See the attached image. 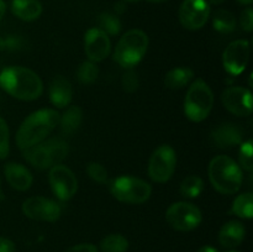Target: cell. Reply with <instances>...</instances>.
Wrapping results in <instances>:
<instances>
[{
	"label": "cell",
	"mask_w": 253,
	"mask_h": 252,
	"mask_svg": "<svg viewBox=\"0 0 253 252\" xmlns=\"http://www.w3.org/2000/svg\"><path fill=\"white\" fill-rule=\"evenodd\" d=\"M246 235L244 224L237 220H231L224 224L219 232V242L225 249L232 250L242 244Z\"/></svg>",
	"instance_id": "obj_19"
},
{
	"label": "cell",
	"mask_w": 253,
	"mask_h": 252,
	"mask_svg": "<svg viewBox=\"0 0 253 252\" xmlns=\"http://www.w3.org/2000/svg\"><path fill=\"white\" fill-rule=\"evenodd\" d=\"M212 27L220 34H230L236 29V19L229 10H216L212 17Z\"/></svg>",
	"instance_id": "obj_23"
},
{
	"label": "cell",
	"mask_w": 253,
	"mask_h": 252,
	"mask_svg": "<svg viewBox=\"0 0 253 252\" xmlns=\"http://www.w3.org/2000/svg\"><path fill=\"white\" fill-rule=\"evenodd\" d=\"M0 199H4V193H2V189H1V183H0Z\"/></svg>",
	"instance_id": "obj_44"
},
{
	"label": "cell",
	"mask_w": 253,
	"mask_h": 252,
	"mask_svg": "<svg viewBox=\"0 0 253 252\" xmlns=\"http://www.w3.org/2000/svg\"><path fill=\"white\" fill-rule=\"evenodd\" d=\"M197 252H217V250L212 246H203Z\"/></svg>",
	"instance_id": "obj_38"
},
{
	"label": "cell",
	"mask_w": 253,
	"mask_h": 252,
	"mask_svg": "<svg viewBox=\"0 0 253 252\" xmlns=\"http://www.w3.org/2000/svg\"><path fill=\"white\" fill-rule=\"evenodd\" d=\"M179 190L183 197L194 199L199 197L204 190V180L199 175L190 174L182 180Z\"/></svg>",
	"instance_id": "obj_25"
},
{
	"label": "cell",
	"mask_w": 253,
	"mask_h": 252,
	"mask_svg": "<svg viewBox=\"0 0 253 252\" xmlns=\"http://www.w3.org/2000/svg\"><path fill=\"white\" fill-rule=\"evenodd\" d=\"M84 52L94 63L104 61L111 52L110 37L99 27H91L84 35Z\"/></svg>",
	"instance_id": "obj_15"
},
{
	"label": "cell",
	"mask_w": 253,
	"mask_h": 252,
	"mask_svg": "<svg viewBox=\"0 0 253 252\" xmlns=\"http://www.w3.org/2000/svg\"><path fill=\"white\" fill-rule=\"evenodd\" d=\"M48 182L53 194L62 202H68L78 190V180L71 168L58 163L49 168Z\"/></svg>",
	"instance_id": "obj_10"
},
{
	"label": "cell",
	"mask_w": 253,
	"mask_h": 252,
	"mask_svg": "<svg viewBox=\"0 0 253 252\" xmlns=\"http://www.w3.org/2000/svg\"><path fill=\"white\" fill-rule=\"evenodd\" d=\"M2 49H5V41L0 37V51H2Z\"/></svg>",
	"instance_id": "obj_43"
},
{
	"label": "cell",
	"mask_w": 253,
	"mask_h": 252,
	"mask_svg": "<svg viewBox=\"0 0 253 252\" xmlns=\"http://www.w3.org/2000/svg\"><path fill=\"white\" fill-rule=\"evenodd\" d=\"M4 41L5 49H19L22 47V40L17 36H10Z\"/></svg>",
	"instance_id": "obj_35"
},
{
	"label": "cell",
	"mask_w": 253,
	"mask_h": 252,
	"mask_svg": "<svg viewBox=\"0 0 253 252\" xmlns=\"http://www.w3.org/2000/svg\"><path fill=\"white\" fill-rule=\"evenodd\" d=\"M127 249V239L121 234L108 235L100 242V250L103 252H126Z\"/></svg>",
	"instance_id": "obj_26"
},
{
	"label": "cell",
	"mask_w": 253,
	"mask_h": 252,
	"mask_svg": "<svg viewBox=\"0 0 253 252\" xmlns=\"http://www.w3.org/2000/svg\"><path fill=\"white\" fill-rule=\"evenodd\" d=\"M16 247L10 239L0 236V252H15Z\"/></svg>",
	"instance_id": "obj_36"
},
{
	"label": "cell",
	"mask_w": 253,
	"mask_h": 252,
	"mask_svg": "<svg viewBox=\"0 0 253 252\" xmlns=\"http://www.w3.org/2000/svg\"><path fill=\"white\" fill-rule=\"evenodd\" d=\"M4 174L10 187L19 192H26L34 182L32 173L21 163L9 162L4 167Z\"/></svg>",
	"instance_id": "obj_16"
},
{
	"label": "cell",
	"mask_w": 253,
	"mask_h": 252,
	"mask_svg": "<svg viewBox=\"0 0 253 252\" xmlns=\"http://www.w3.org/2000/svg\"><path fill=\"white\" fill-rule=\"evenodd\" d=\"M114 9H115L116 14H124L126 10V4L125 1H118L115 5H114Z\"/></svg>",
	"instance_id": "obj_37"
},
{
	"label": "cell",
	"mask_w": 253,
	"mask_h": 252,
	"mask_svg": "<svg viewBox=\"0 0 253 252\" xmlns=\"http://www.w3.org/2000/svg\"><path fill=\"white\" fill-rule=\"evenodd\" d=\"M10 152V132L7 124L0 116V160H4Z\"/></svg>",
	"instance_id": "obj_32"
},
{
	"label": "cell",
	"mask_w": 253,
	"mask_h": 252,
	"mask_svg": "<svg viewBox=\"0 0 253 252\" xmlns=\"http://www.w3.org/2000/svg\"><path fill=\"white\" fill-rule=\"evenodd\" d=\"M83 120V111L79 106L72 105L66 109L63 114L59 116V124L61 131L63 135L71 136L76 132L81 126Z\"/></svg>",
	"instance_id": "obj_22"
},
{
	"label": "cell",
	"mask_w": 253,
	"mask_h": 252,
	"mask_svg": "<svg viewBox=\"0 0 253 252\" xmlns=\"http://www.w3.org/2000/svg\"><path fill=\"white\" fill-rule=\"evenodd\" d=\"M109 190L119 202L135 205L147 202L152 194V187L150 183L131 175L114 178L109 184Z\"/></svg>",
	"instance_id": "obj_7"
},
{
	"label": "cell",
	"mask_w": 253,
	"mask_h": 252,
	"mask_svg": "<svg viewBox=\"0 0 253 252\" xmlns=\"http://www.w3.org/2000/svg\"><path fill=\"white\" fill-rule=\"evenodd\" d=\"M86 174L89 175L90 179L99 184H105L108 183V170L101 163L99 162H89L86 165Z\"/></svg>",
	"instance_id": "obj_30"
},
{
	"label": "cell",
	"mask_w": 253,
	"mask_h": 252,
	"mask_svg": "<svg viewBox=\"0 0 253 252\" xmlns=\"http://www.w3.org/2000/svg\"><path fill=\"white\" fill-rule=\"evenodd\" d=\"M99 29L103 30L106 35L115 36L121 31V21L113 12H103L98 17Z\"/></svg>",
	"instance_id": "obj_28"
},
{
	"label": "cell",
	"mask_w": 253,
	"mask_h": 252,
	"mask_svg": "<svg viewBox=\"0 0 253 252\" xmlns=\"http://www.w3.org/2000/svg\"><path fill=\"white\" fill-rule=\"evenodd\" d=\"M250 59V42L247 40H236L227 44L222 53V64L225 71L231 76H240L246 69Z\"/></svg>",
	"instance_id": "obj_13"
},
{
	"label": "cell",
	"mask_w": 253,
	"mask_h": 252,
	"mask_svg": "<svg viewBox=\"0 0 253 252\" xmlns=\"http://www.w3.org/2000/svg\"><path fill=\"white\" fill-rule=\"evenodd\" d=\"M221 101L230 113L240 118L251 115L253 110L251 90L242 86H230L225 89L221 94Z\"/></svg>",
	"instance_id": "obj_14"
},
{
	"label": "cell",
	"mask_w": 253,
	"mask_h": 252,
	"mask_svg": "<svg viewBox=\"0 0 253 252\" xmlns=\"http://www.w3.org/2000/svg\"><path fill=\"white\" fill-rule=\"evenodd\" d=\"M237 1H239L241 5H247V6H250V5L253 2V0H237Z\"/></svg>",
	"instance_id": "obj_41"
},
{
	"label": "cell",
	"mask_w": 253,
	"mask_h": 252,
	"mask_svg": "<svg viewBox=\"0 0 253 252\" xmlns=\"http://www.w3.org/2000/svg\"><path fill=\"white\" fill-rule=\"evenodd\" d=\"M22 212L31 220L54 222L61 217L62 208L48 198L31 197L22 203Z\"/></svg>",
	"instance_id": "obj_11"
},
{
	"label": "cell",
	"mask_w": 253,
	"mask_h": 252,
	"mask_svg": "<svg viewBox=\"0 0 253 252\" xmlns=\"http://www.w3.org/2000/svg\"><path fill=\"white\" fill-rule=\"evenodd\" d=\"M177 166V153L169 145L156 148L148 162V175L155 183H166L172 178Z\"/></svg>",
	"instance_id": "obj_9"
},
{
	"label": "cell",
	"mask_w": 253,
	"mask_h": 252,
	"mask_svg": "<svg viewBox=\"0 0 253 252\" xmlns=\"http://www.w3.org/2000/svg\"><path fill=\"white\" fill-rule=\"evenodd\" d=\"M61 114L54 109H41L30 114L16 132V145L21 151L27 150L46 140L59 124Z\"/></svg>",
	"instance_id": "obj_2"
},
{
	"label": "cell",
	"mask_w": 253,
	"mask_h": 252,
	"mask_svg": "<svg viewBox=\"0 0 253 252\" xmlns=\"http://www.w3.org/2000/svg\"><path fill=\"white\" fill-rule=\"evenodd\" d=\"M208 175L212 187L225 195L239 192L244 180L239 163L225 155H219L210 161Z\"/></svg>",
	"instance_id": "obj_3"
},
{
	"label": "cell",
	"mask_w": 253,
	"mask_h": 252,
	"mask_svg": "<svg viewBox=\"0 0 253 252\" xmlns=\"http://www.w3.org/2000/svg\"><path fill=\"white\" fill-rule=\"evenodd\" d=\"M148 36L140 29L126 31L114 49L113 58L124 69H132L145 57L148 48Z\"/></svg>",
	"instance_id": "obj_4"
},
{
	"label": "cell",
	"mask_w": 253,
	"mask_h": 252,
	"mask_svg": "<svg viewBox=\"0 0 253 252\" xmlns=\"http://www.w3.org/2000/svg\"><path fill=\"white\" fill-rule=\"evenodd\" d=\"M253 146L252 141L241 142L239 150V166L242 170L251 173L253 170Z\"/></svg>",
	"instance_id": "obj_29"
},
{
	"label": "cell",
	"mask_w": 253,
	"mask_h": 252,
	"mask_svg": "<svg viewBox=\"0 0 253 252\" xmlns=\"http://www.w3.org/2000/svg\"><path fill=\"white\" fill-rule=\"evenodd\" d=\"M68 143L62 138L44 140L24 151V158L36 169H49L68 155Z\"/></svg>",
	"instance_id": "obj_5"
},
{
	"label": "cell",
	"mask_w": 253,
	"mask_h": 252,
	"mask_svg": "<svg viewBox=\"0 0 253 252\" xmlns=\"http://www.w3.org/2000/svg\"><path fill=\"white\" fill-rule=\"evenodd\" d=\"M166 220L177 231H192L202 224L203 214L193 203L177 202L167 209Z\"/></svg>",
	"instance_id": "obj_8"
},
{
	"label": "cell",
	"mask_w": 253,
	"mask_h": 252,
	"mask_svg": "<svg viewBox=\"0 0 253 252\" xmlns=\"http://www.w3.org/2000/svg\"><path fill=\"white\" fill-rule=\"evenodd\" d=\"M232 212L241 219H252L253 216V194L252 193H241L235 198L232 203Z\"/></svg>",
	"instance_id": "obj_24"
},
{
	"label": "cell",
	"mask_w": 253,
	"mask_h": 252,
	"mask_svg": "<svg viewBox=\"0 0 253 252\" xmlns=\"http://www.w3.org/2000/svg\"><path fill=\"white\" fill-rule=\"evenodd\" d=\"M211 140L219 148H232L241 145L242 131L235 124H221L212 130Z\"/></svg>",
	"instance_id": "obj_18"
},
{
	"label": "cell",
	"mask_w": 253,
	"mask_h": 252,
	"mask_svg": "<svg viewBox=\"0 0 253 252\" xmlns=\"http://www.w3.org/2000/svg\"><path fill=\"white\" fill-rule=\"evenodd\" d=\"M178 16L184 29L197 31L209 20L210 5L207 0H184L180 4Z\"/></svg>",
	"instance_id": "obj_12"
},
{
	"label": "cell",
	"mask_w": 253,
	"mask_h": 252,
	"mask_svg": "<svg viewBox=\"0 0 253 252\" xmlns=\"http://www.w3.org/2000/svg\"><path fill=\"white\" fill-rule=\"evenodd\" d=\"M214 106V93L203 79L190 84L184 99V114L193 123H202L210 115Z\"/></svg>",
	"instance_id": "obj_6"
},
{
	"label": "cell",
	"mask_w": 253,
	"mask_h": 252,
	"mask_svg": "<svg viewBox=\"0 0 253 252\" xmlns=\"http://www.w3.org/2000/svg\"><path fill=\"white\" fill-rule=\"evenodd\" d=\"M99 77V68L96 63L91 61H84L79 64L77 69V79L81 84L84 85H90L98 79Z\"/></svg>",
	"instance_id": "obj_27"
},
{
	"label": "cell",
	"mask_w": 253,
	"mask_h": 252,
	"mask_svg": "<svg viewBox=\"0 0 253 252\" xmlns=\"http://www.w3.org/2000/svg\"><path fill=\"white\" fill-rule=\"evenodd\" d=\"M0 88L10 96L22 101L36 100L43 93V83L39 74L21 66H10L2 69Z\"/></svg>",
	"instance_id": "obj_1"
},
{
	"label": "cell",
	"mask_w": 253,
	"mask_h": 252,
	"mask_svg": "<svg viewBox=\"0 0 253 252\" xmlns=\"http://www.w3.org/2000/svg\"><path fill=\"white\" fill-rule=\"evenodd\" d=\"M11 12L22 21H35L42 14V5L39 0H12Z\"/></svg>",
	"instance_id": "obj_20"
},
{
	"label": "cell",
	"mask_w": 253,
	"mask_h": 252,
	"mask_svg": "<svg viewBox=\"0 0 253 252\" xmlns=\"http://www.w3.org/2000/svg\"><path fill=\"white\" fill-rule=\"evenodd\" d=\"M48 95L52 105L58 109L69 106L73 98V88L66 77L56 76L51 81L48 86Z\"/></svg>",
	"instance_id": "obj_17"
},
{
	"label": "cell",
	"mask_w": 253,
	"mask_h": 252,
	"mask_svg": "<svg viewBox=\"0 0 253 252\" xmlns=\"http://www.w3.org/2000/svg\"><path fill=\"white\" fill-rule=\"evenodd\" d=\"M226 252H240V251H236V250H229V251H226Z\"/></svg>",
	"instance_id": "obj_46"
},
{
	"label": "cell",
	"mask_w": 253,
	"mask_h": 252,
	"mask_svg": "<svg viewBox=\"0 0 253 252\" xmlns=\"http://www.w3.org/2000/svg\"><path fill=\"white\" fill-rule=\"evenodd\" d=\"M240 26L244 31L251 32L253 30V10L252 7H247L241 12L240 16Z\"/></svg>",
	"instance_id": "obj_33"
},
{
	"label": "cell",
	"mask_w": 253,
	"mask_h": 252,
	"mask_svg": "<svg viewBox=\"0 0 253 252\" xmlns=\"http://www.w3.org/2000/svg\"><path fill=\"white\" fill-rule=\"evenodd\" d=\"M121 86H123L124 91L131 94L135 93L140 86V79H138V74L136 71L132 69H126L125 73L123 74L121 78Z\"/></svg>",
	"instance_id": "obj_31"
},
{
	"label": "cell",
	"mask_w": 253,
	"mask_h": 252,
	"mask_svg": "<svg viewBox=\"0 0 253 252\" xmlns=\"http://www.w3.org/2000/svg\"><path fill=\"white\" fill-rule=\"evenodd\" d=\"M225 0H209V5H221Z\"/></svg>",
	"instance_id": "obj_40"
},
{
	"label": "cell",
	"mask_w": 253,
	"mask_h": 252,
	"mask_svg": "<svg viewBox=\"0 0 253 252\" xmlns=\"http://www.w3.org/2000/svg\"><path fill=\"white\" fill-rule=\"evenodd\" d=\"M194 78V72L188 67H177L166 74L165 85L170 90H179L187 86Z\"/></svg>",
	"instance_id": "obj_21"
},
{
	"label": "cell",
	"mask_w": 253,
	"mask_h": 252,
	"mask_svg": "<svg viewBox=\"0 0 253 252\" xmlns=\"http://www.w3.org/2000/svg\"><path fill=\"white\" fill-rule=\"evenodd\" d=\"M124 1L125 2H137V1H140V0H124Z\"/></svg>",
	"instance_id": "obj_45"
},
{
	"label": "cell",
	"mask_w": 253,
	"mask_h": 252,
	"mask_svg": "<svg viewBox=\"0 0 253 252\" xmlns=\"http://www.w3.org/2000/svg\"><path fill=\"white\" fill-rule=\"evenodd\" d=\"M148 2H152V4H160V2H165L167 0H147Z\"/></svg>",
	"instance_id": "obj_42"
},
{
	"label": "cell",
	"mask_w": 253,
	"mask_h": 252,
	"mask_svg": "<svg viewBox=\"0 0 253 252\" xmlns=\"http://www.w3.org/2000/svg\"><path fill=\"white\" fill-rule=\"evenodd\" d=\"M64 252H99L94 245L91 244H79L76 246L69 247L68 250H66Z\"/></svg>",
	"instance_id": "obj_34"
},
{
	"label": "cell",
	"mask_w": 253,
	"mask_h": 252,
	"mask_svg": "<svg viewBox=\"0 0 253 252\" xmlns=\"http://www.w3.org/2000/svg\"><path fill=\"white\" fill-rule=\"evenodd\" d=\"M5 12H6V4L4 2V0H0V20L4 17Z\"/></svg>",
	"instance_id": "obj_39"
}]
</instances>
